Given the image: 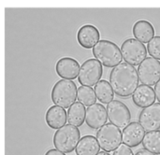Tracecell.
I'll list each match as a JSON object with an SVG mask.
<instances>
[{
	"mask_svg": "<svg viewBox=\"0 0 160 155\" xmlns=\"http://www.w3.org/2000/svg\"><path fill=\"white\" fill-rule=\"evenodd\" d=\"M100 39L99 30L93 24L82 25L77 33L78 43L84 49H93Z\"/></svg>",
	"mask_w": 160,
	"mask_h": 155,
	"instance_id": "5bb4252c",
	"label": "cell"
},
{
	"mask_svg": "<svg viewBox=\"0 0 160 155\" xmlns=\"http://www.w3.org/2000/svg\"><path fill=\"white\" fill-rule=\"evenodd\" d=\"M44 155H66L64 153H62V152H60V151H58V150H56V149H51V150H49Z\"/></svg>",
	"mask_w": 160,
	"mask_h": 155,
	"instance_id": "484cf974",
	"label": "cell"
},
{
	"mask_svg": "<svg viewBox=\"0 0 160 155\" xmlns=\"http://www.w3.org/2000/svg\"><path fill=\"white\" fill-rule=\"evenodd\" d=\"M95 93L97 99L99 100L101 104H109L112 101L114 97V92L109 81L106 80H100L95 85Z\"/></svg>",
	"mask_w": 160,
	"mask_h": 155,
	"instance_id": "ffe728a7",
	"label": "cell"
},
{
	"mask_svg": "<svg viewBox=\"0 0 160 155\" xmlns=\"http://www.w3.org/2000/svg\"><path fill=\"white\" fill-rule=\"evenodd\" d=\"M142 146L146 151L156 155H160V131L157 130L145 134Z\"/></svg>",
	"mask_w": 160,
	"mask_h": 155,
	"instance_id": "44dd1931",
	"label": "cell"
},
{
	"mask_svg": "<svg viewBox=\"0 0 160 155\" xmlns=\"http://www.w3.org/2000/svg\"><path fill=\"white\" fill-rule=\"evenodd\" d=\"M156 94L151 86L144 84L139 85L134 94H132L133 103L141 109H145L156 102Z\"/></svg>",
	"mask_w": 160,
	"mask_h": 155,
	"instance_id": "9a60e30c",
	"label": "cell"
},
{
	"mask_svg": "<svg viewBox=\"0 0 160 155\" xmlns=\"http://www.w3.org/2000/svg\"><path fill=\"white\" fill-rule=\"evenodd\" d=\"M81 65L79 62L72 57H62L55 65V71L57 75L63 80H75L79 76Z\"/></svg>",
	"mask_w": 160,
	"mask_h": 155,
	"instance_id": "7c38bea8",
	"label": "cell"
},
{
	"mask_svg": "<svg viewBox=\"0 0 160 155\" xmlns=\"http://www.w3.org/2000/svg\"><path fill=\"white\" fill-rule=\"evenodd\" d=\"M155 94H156V98L158 99V103H160V80L155 85Z\"/></svg>",
	"mask_w": 160,
	"mask_h": 155,
	"instance_id": "d4e9b609",
	"label": "cell"
},
{
	"mask_svg": "<svg viewBox=\"0 0 160 155\" xmlns=\"http://www.w3.org/2000/svg\"><path fill=\"white\" fill-rule=\"evenodd\" d=\"M102 75V65L97 59H88L81 65L78 80L82 86L92 87L100 80Z\"/></svg>",
	"mask_w": 160,
	"mask_h": 155,
	"instance_id": "52a82bcc",
	"label": "cell"
},
{
	"mask_svg": "<svg viewBox=\"0 0 160 155\" xmlns=\"http://www.w3.org/2000/svg\"><path fill=\"white\" fill-rule=\"evenodd\" d=\"M97 155H111V154H110L109 153H106V152H104V151H103V152H99V153H98Z\"/></svg>",
	"mask_w": 160,
	"mask_h": 155,
	"instance_id": "83f0119b",
	"label": "cell"
},
{
	"mask_svg": "<svg viewBox=\"0 0 160 155\" xmlns=\"http://www.w3.org/2000/svg\"><path fill=\"white\" fill-rule=\"evenodd\" d=\"M94 57L106 67H115L121 64L123 57L121 49L111 40H99L93 48Z\"/></svg>",
	"mask_w": 160,
	"mask_h": 155,
	"instance_id": "7a4b0ae2",
	"label": "cell"
},
{
	"mask_svg": "<svg viewBox=\"0 0 160 155\" xmlns=\"http://www.w3.org/2000/svg\"><path fill=\"white\" fill-rule=\"evenodd\" d=\"M99 150L100 147L97 138L88 135L82 137L80 139L75 152L77 155H97L99 153Z\"/></svg>",
	"mask_w": 160,
	"mask_h": 155,
	"instance_id": "ac0fdd59",
	"label": "cell"
},
{
	"mask_svg": "<svg viewBox=\"0 0 160 155\" xmlns=\"http://www.w3.org/2000/svg\"><path fill=\"white\" fill-rule=\"evenodd\" d=\"M147 51L153 58L160 60V36H155L148 43Z\"/></svg>",
	"mask_w": 160,
	"mask_h": 155,
	"instance_id": "603a6c76",
	"label": "cell"
},
{
	"mask_svg": "<svg viewBox=\"0 0 160 155\" xmlns=\"http://www.w3.org/2000/svg\"><path fill=\"white\" fill-rule=\"evenodd\" d=\"M77 98L83 106H92L97 102L95 90L87 86H80L77 90Z\"/></svg>",
	"mask_w": 160,
	"mask_h": 155,
	"instance_id": "7402d4cb",
	"label": "cell"
},
{
	"mask_svg": "<svg viewBox=\"0 0 160 155\" xmlns=\"http://www.w3.org/2000/svg\"><path fill=\"white\" fill-rule=\"evenodd\" d=\"M45 121L47 125L52 128L58 130L59 128L66 125L68 121V114L65 109L58 106H52L48 109L45 114Z\"/></svg>",
	"mask_w": 160,
	"mask_h": 155,
	"instance_id": "2e32d148",
	"label": "cell"
},
{
	"mask_svg": "<svg viewBox=\"0 0 160 155\" xmlns=\"http://www.w3.org/2000/svg\"><path fill=\"white\" fill-rule=\"evenodd\" d=\"M107 120V110L102 104L96 103L87 108L85 113V122L90 128L94 130L100 129L106 124Z\"/></svg>",
	"mask_w": 160,
	"mask_h": 155,
	"instance_id": "8fae6325",
	"label": "cell"
},
{
	"mask_svg": "<svg viewBox=\"0 0 160 155\" xmlns=\"http://www.w3.org/2000/svg\"><path fill=\"white\" fill-rule=\"evenodd\" d=\"M85 106L80 102H75L68 110V122L69 124L80 127L85 121Z\"/></svg>",
	"mask_w": 160,
	"mask_h": 155,
	"instance_id": "d6986e66",
	"label": "cell"
},
{
	"mask_svg": "<svg viewBox=\"0 0 160 155\" xmlns=\"http://www.w3.org/2000/svg\"><path fill=\"white\" fill-rule=\"evenodd\" d=\"M80 139L81 132L78 127L66 124L56 130L53 135L52 143L56 150L64 153H70L76 149Z\"/></svg>",
	"mask_w": 160,
	"mask_h": 155,
	"instance_id": "277c9868",
	"label": "cell"
},
{
	"mask_svg": "<svg viewBox=\"0 0 160 155\" xmlns=\"http://www.w3.org/2000/svg\"><path fill=\"white\" fill-rule=\"evenodd\" d=\"M139 82L137 69L128 63L119 64L110 73V84L115 94L122 98L131 96L138 88Z\"/></svg>",
	"mask_w": 160,
	"mask_h": 155,
	"instance_id": "6da1fadb",
	"label": "cell"
},
{
	"mask_svg": "<svg viewBox=\"0 0 160 155\" xmlns=\"http://www.w3.org/2000/svg\"><path fill=\"white\" fill-rule=\"evenodd\" d=\"M135 155H156L154 154V153H150V152H148V151H146V150H142V151H139Z\"/></svg>",
	"mask_w": 160,
	"mask_h": 155,
	"instance_id": "4316f807",
	"label": "cell"
},
{
	"mask_svg": "<svg viewBox=\"0 0 160 155\" xmlns=\"http://www.w3.org/2000/svg\"><path fill=\"white\" fill-rule=\"evenodd\" d=\"M106 110L111 124L117 126L120 130L125 129L130 124V110L123 102L119 100H112L107 105Z\"/></svg>",
	"mask_w": 160,
	"mask_h": 155,
	"instance_id": "ba28073f",
	"label": "cell"
},
{
	"mask_svg": "<svg viewBox=\"0 0 160 155\" xmlns=\"http://www.w3.org/2000/svg\"><path fill=\"white\" fill-rule=\"evenodd\" d=\"M140 81L147 86L156 85L160 80V63L153 57L146 59L138 67Z\"/></svg>",
	"mask_w": 160,
	"mask_h": 155,
	"instance_id": "9c48e42d",
	"label": "cell"
},
{
	"mask_svg": "<svg viewBox=\"0 0 160 155\" xmlns=\"http://www.w3.org/2000/svg\"><path fill=\"white\" fill-rule=\"evenodd\" d=\"M113 155H134L132 150L125 144H121L113 153Z\"/></svg>",
	"mask_w": 160,
	"mask_h": 155,
	"instance_id": "cb8c5ba5",
	"label": "cell"
},
{
	"mask_svg": "<svg viewBox=\"0 0 160 155\" xmlns=\"http://www.w3.org/2000/svg\"><path fill=\"white\" fill-rule=\"evenodd\" d=\"M97 140L100 149L106 153L115 151L122 142L121 130L112 124H106L97 133Z\"/></svg>",
	"mask_w": 160,
	"mask_h": 155,
	"instance_id": "5b68a950",
	"label": "cell"
},
{
	"mask_svg": "<svg viewBox=\"0 0 160 155\" xmlns=\"http://www.w3.org/2000/svg\"><path fill=\"white\" fill-rule=\"evenodd\" d=\"M147 52L145 45L135 38L126 39L121 46V53L125 63L131 65H140L146 59Z\"/></svg>",
	"mask_w": 160,
	"mask_h": 155,
	"instance_id": "8992f818",
	"label": "cell"
},
{
	"mask_svg": "<svg viewBox=\"0 0 160 155\" xmlns=\"http://www.w3.org/2000/svg\"><path fill=\"white\" fill-rule=\"evenodd\" d=\"M77 85L69 80H60L55 82L51 92V98L55 106L69 109L77 99Z\"/></svg>",
	"mask_w": 160,
	"mask_h": 155,
	"instance_id": "3957f363",
	"label": "cell"
},
{
	"mask_svg": "<svg viewBox=\"0 0 160 155\" xmlns=\"http://www.w3.org/2000/svg\"><path fill=\"white\" fill-rule=\"evenodd\" d=\"M138 120L146 132L158 130L160 128V103H155L143 109Z\"/></svg>",
	"mask_w": 160,
	"mask_h": 155,
	"instance_id": "30bf717a",
	"label": "cell"
},
{
	"mask_svg": "<svg viewBox=\"0 0 160 155\" xmlns=\"http://www.w3.org/2000/svg\"><path fill=\"white\" fill-rule=\"evenodd\" d=\"M135 39L142 43H149L155 37V28L153 24L146 20L136 22L132 29Z\"/></svg>",
	"mask_w": 160,
	"mask_h": 155,
	"instance_id": "e0dca14e",
	"label": "cell"
},
{
	"mask_svg": "<svg viewBox=\"0 0 160 155\" xmlns=\"http://www.w3.org/2000/svg\"><path fill=\"white\" fill-rule=\"evenodd\" d=\"M144 136L145 130L142 126L137 122H132L123 130L122 141L129 148H136L142 143Z\"/></svg>",
	"mask_w": 160,
	"mask_h": 155,
	"instance_id": "4fadbf2b",
	"label": "cell"
}]
</instances>
